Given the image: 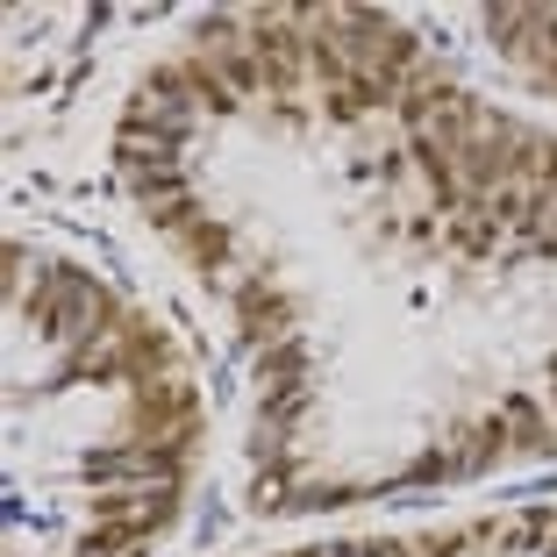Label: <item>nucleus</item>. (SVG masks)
Returning a JSON list of instances; mask_svg holds the SVG:
<instances>
[{
	"instance_id": "obj_3",
	"label": "nucleus",
	"mask_w": 557,
	"mask_h": 557,
	"mask_svg": "<svg viewBox=\"0 0 557 557\" xmlns=\"http://www.w3.org/2000/svg\"><path fill=\"white\" fill-rule=\"evenodd\" d=\"M508 422H515V436H522L529 450H550V429H543V414L529 408V400H508Z\"/></svg>"
},
{
	"instance_id": "obj_2",
	"label": "nucleus",
	"mask_w": 557,
	"mask_h": 557,
	"mask_svg": "<svg viewBox=\"0 0 557 557\" xmlns=\"http://www.w3.org/2000/svg\"><path fill=\"white\" fill-rule=\"evenodd\" d=\"M136 414H144L150 429H172V422H186V414H194V394H186V386H158V379H150L144 394H136Z\"/></svg>"
},
{
	"instance_id": "obj_1",
	"label": "nucleus",
	"mask_w": 557,
	"mask_h": 557,
	"mask_svg": "<svg viewBox=\"0 0 557 557\" xmlns=\"http://www.w3.org/2000/svg\"><path fill=\"white\" fill-rule=\"evenodd\" d=\"M250 44H258V72H264V86H272V94H294L308 44H300V36L286 29L278 15H258V22H250Z\"/></svg>"
}]
</instances>
